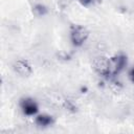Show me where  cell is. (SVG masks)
<instances>
[{
  "mask_svg": "<svg viewBox=\"0 0 134 134\" xmlns=\"http://www.w3.org/2000/svg\"><path fill=\"white\" fill-rule=\"evenodd\" d=\"M89 37V31L86 27L77 24L70 26V40L74 46H82Z\"/></svg>",
  "mask_w": 134,
  "mask_h": 134,
  "instance_id": "1",
  "label": "cell"
},
{
  "mask_svg": "<svg viewBox=\"0 0 134 134\" xmlns=\"http://www.w3.org/2000/svg\"><path fill=\"white\" fill-rule=\"evenodd\" d=\"M128 59L127 55L124 53L116 54L112 58L109 59V71H110V76H115L117 75L127 65Z\"/></svg>",
  "mask_w": 134,
  "mask_h": 134,
  "instance_id": "2",
  "label": "cell"
},
{
  "mask_svg": "<svg viewBox=\"0 0 134 134\" xmlns=\"http://www.w3.org/2000/svg\"><path fill=\"white\" fill-rule=\"evenodd\" d=\"M93 68L94 70L103 76H110L109 71V59L105 57H98L95 58L93 61Z\"/></svg>",
  "mask_w": 134,
  "mask_h": 134,
  "instance_id": "3",
  "label": "cell"
},
{
  "mask_svg": "<svg viewBox=\"0 0 134 134\" xmlns=\"http://www.w3.org/2000/svg\"><path fill=\"white\" fill-rule=\"evenodd\" d=\"M20 107H21L23 113L27 116H32V115L37 114V112L39 110L37 103L30 97L22 98L20 100Z\"/></svg>",
  "mask_w": 134,
  "mask_h": 134,
  "instance_id": "4",
  "label": "cell"
},
{
  "mask_svg": "<svg viewBox=\"0 0 134 134\" xmlns=\"http://www.w3.org/2000/svg\"><path fill=\"white\" fill-rule=\"evenodd\" d=\"M14 69L17 73H19L20 75L22 76H28L31 74L32 70H31V67L30 65L28 64L27 61H24V60H19L17 61L15 64H14Z\"/></svg>",
  "mask_w": 134,
  "mask_h": 134,
  "instance_id": "5",
  "label": "cell"
},
{
  "mask_svg": "<svg viewBox=\"0 0 134 134\" xmlns=\"http://www.w3.org/2000/svg\"><path fill=\"white\" fill-rule=\"evenodd\" d=\"M53 122H54L53 117L50 115H47V114H41V115H38L36 117V124L38 126H41V127L51 126Z\"/></svg>",
  "mask_w": 134,
  "mask_h": 134,
  "instance_id": "6",
  "label": "cell"
},
{
  "mask_svg": "<svg viewBox=\"0 0 134 134\" xmlns=\"http://www.w3.org/2000/svg\"><path fill=\"white\" fill-rule=\"evenodd\" d=\"M129 76H130V80L134 83V68H132V69L130 70V72H129Z\"/></svg>",
  "mask_w": 134,
  "mask_h": 134,
  "instance_id": "7",
  "label": "cell"
},
{
  "mask_svg": "<svg viewBox=\"0 0 134 134\" xmlns=\"http://www.w3.org/2000/svg\"><path fill=\"white\" fill-rule=\"evenodd\" d=\"M80 1H81V0H80Z\"/></svg>",
  "mask_w": 134,
  "mask_h": 134,
  "instance_id": "8",
  "label": "cell"
}]
</instances>
